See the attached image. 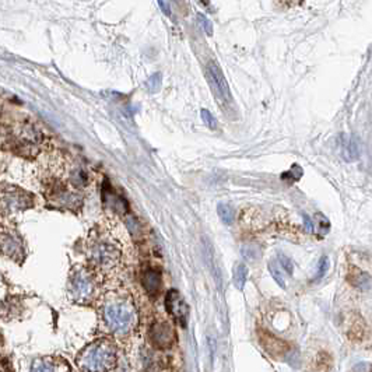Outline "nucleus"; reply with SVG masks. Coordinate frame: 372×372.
I'll return each mask as SVG.
<instances>
[{
    "instance_id": "8",
    "label": "nucleus",
    "mask_w": 372,
    "mask_h": 372,
    "mask_svg": "<svg viewBox=\"0 0 372 372\" xmlns=\"http://www.w3.org/2000/svg\"><path fill=\"white\" fill-rule=\"evenodd\" d=\"M165 308L168 311L169 315L172 316L181 326L186 325L188 312H189L188 305L176 290H169L165 295Z\"/></svg>"
},
{
    "instance_id": "4",
    "label": "nucleus",
    "mask_w": 372,
    "mask_h": 372,
    "mask_svg": "<svg viewBox=\"0 0 372 372\" xmlns=\"http://www.w3.org/2000/svg\"><path fill=\"white\" fill-rule=\"evenodd\" d=\"M34 206V196L27 190L11 185H0V213L14 214Z\"/></svg>"
},
{
    "instance_id": "7",
    "label": "nucleus",
    "mask_w": 372,
    "mask_h": 372,
    "mask_svg": "<svg viewBox=\"0 0 372 372\" xmlns=\"http://www.w3.org/2000/svg\"><path fill=\"white\" fill-rule=\"evenodd\" d=\"M207 76H209V81H210L213 90L216 92L218 98L224 102H231V92H230V87L225 80L224 74L221 69L218 67L217 63L210 62L207 64Z\"/></svg>"
},
{
    "instance_id": "23",
    "label": "nucleus",
    "mask_w": 372,
    "mask_h": 372,
    "mask_svg": "<svg viewBox=\"0 0 372 372\" xmlns=\"http://www.w3.org/2000/svg\"><path fill=\"white\" fill-rule=\"evenodd\" d=\"M158 6L162 8V11H164L165 14H171V13H169V3H167V1H158Z\"/></svg>"
},
{
    "instance_id": "6",
    "label": "nucleus",
    "mask_w": 372,
    "mask_h": 372,
    "mask_svg": "<svg viewBox=\"0 0 372 372\" xmlns=\"http://www.w3.org/2000/svg\"><path fill=\"white\" fill-rule=\"evenodd\" d=\"M0 253L13 260L24 258V242L13 227L0 228Z\"/></svg>"
},
{
    "instance_id": "22",
    "label": "nucleus",
    "mask_w": 372,
    "mask_h": 372,
    "mask_svg": "<svg viewBox=\"0 0 372 372\" xmlns=\"http://www.w3.org/2000/svg\"><path fill=\"white\" fill-rule=\"evenodd\" d=\"M304 223H305V228H307V231L314 232V224H312V221L309 220L308 216H304Z\"/></svg>"
},
{
    "instance_id": "11",
    "label": "nucleus",
    "mask_w": 372,
    "mask_h": 372,
    "mask_svg": "<svg viewBox=\"0 0 372 372\" xmlns=\"http://www.w3.org/2000/svg\"><path fill=\"white\" fill-rule=\"evenodd\" d=\"M246 279H248V267L244 263L235 265V269H234V283H235V287L238 288V290H242L244 286H245Z\"/></svg>"
},
{
    "instance_id": "16",
    "label": "nucleus",
    "mask_w": 372,
    "mask_h": 372,
    "mask_svg": "<svg viewBox=\"0 0 372 372\" xmlns=\"http://www.w3.org/2000/svg\"><path fill=\"white\" fill-rule=\"evenodd\" d=\"M31 372H57V368L52 361L36 360L35 363L32 364Z\"/></svg>"
},
{
    "instance_id": "3",
    "label": "nucleus",
    "mask_w": 372,
    "mask_h": 372,
    "mask_svg": "<svg viewBox=\"0 0 372 372\" xmlns=\"http://www.w3.org/2000/svg\"><path fill=\"white\" fill-rule=\"evenodd\" d=\"M116 363V349L109 340H98L80 356L78 364L87 372H108Z\"/></svg>"
},
{
    "instance_id": "14",
    "label": "nucleus",
    "mask_w": 372,
    "mask_h": 372,
    "mask_svg": "<svg viewBox=\"0 0 372 372\" xmlns=\"http://www.w3.org/2000/svg\"><path fill=\"white\" fill-rule=\"evenodd\" d=\"M260 246L255 245V244H248V245L242 246V256L244 259L248 260V262H256L259 259L260 256Z\"/></svg>"
},
{
    "instance_id": "20",
    "label": "nucleus",
    "mask_w": 372,
    "mask_h": 372,
    "mask_svg": "<svg viewBox=\"0 0 372 372\" xmlns=\"http://www.w3.org/2000/svg\"><path fill=\"white\" fill-rule=\"evenodd\" d=\"M147 85L148 90L157 91V90L160 88V85H161V77H160V74H154L153 77H150V80L147 81Z\"/></svg>"
},
{
    "instance_id": "9",
    "label": "nucleus",
    "mask_w": 372,
    "mask_h": 372,
    "mask_svg": "<svg viewBox=\"0 0 372 372\" xmlns=\"http://www.w3.org/2000/svg\"><path fill=\"white\" fill-rule=\"evenodd\" d=\"M151 340L161 349H168L174 342V330L168 323H155L150 332Z\"/></svg>"
},
{
    "instance_id": "12",
    "label": "nucleus",
    "mask_w": 372,
    "mask_h": 372,
    "mask_svg": "<svg viewBox=\"0 0 372 372\" xmlns=\"http://www.w3.org/2000/svg\"><path fill=\"white\" fill-rule=\"evenodd\" d=\"M269 270L273 276V279L276 280V283L280 286L281 288H286V272L283 270V267L279 265V262H270L269 263Z\"/></svg>"
},
{
    "instance_id": "18",
    "label": "nucleus",
    "mask_w": 372,
    "mask_h": 372,
    "mask_svg": "<svg viewBox=\"0 0 372 372\" xmlns=\"http://www.w3.org/2000/svg\"><path fill=\"white\" fill-rule=\"evenodd\" d=\"M200 116H202V120H203L207 126L211 127V129H214V127H216V119H214V116L211 115V112L209 111V109L203 108V109L200 111Z\"/></svg>"
},
{
    "instance_id": "19",
    "label": "nucleus",
    "mask_w": 372,
    "mask_h": 372,
    "mask_svg": "<svg viewBox=\"0 0 372 372\" xmlns=\"http://www.w3.org/2000/svg\"><path fill=\"white\" fill-rule=\"evenodd\" d=\"M329 259L326 258V256H323L321 262H319V270H318V273H316V279H321L322 276H325V273L329 270Z\"/></svg>"
},
{
    "instance_id": "2",
    "label": "nucleus",
    "mask_w": 372,
    "mask_h": 372,
    "mask_svg": "<svg viewBox=\"0 0 372 372\" xmlns=\"http://www.w3.org/2000/svg\"><path fill=\"white\" fill-rule=\"evenodd\" d=\"M106 326L116 335H126L137 323V312L134 305L125 298L106 302L102 309Z\"/></svg>"
},
{
    "instance_id": "13",
    "label": "nucleus",
    "mask_w": 372,
    "mask_h": 372,
    "mask_svg": "<svg viewBox=\"0 0 372 372\" xmlns=\"http://www.w3.org/2000/svg\"><path fill=\"white\" fill-rule=\"evenodd\" d=\"M343 157L347 161H354L358 158V144L353 139H347L344 141Z\"/></svg>"
},
{
    "instance_id": "21",
    "label": "nucleus",
    "mask_w": 372,
    "mask_h": 372,
    "mask_svg": "<svg viewBox=\"0 0 372 372\" xmlns=\"http://www.w3.org/2000/svg\"><path fill=\"white\" fill-rule=\"evenodd\" d=\"M279 260H280V263H279V265H280L281 267H284V269H283L284 272H288L290 274L293 273V263H291V260L288 259L287 256L281 255L280 258H279Z\"/></svg>"
},
{
    "instance_id": "17",
    "label": "nucleus",
    "mask_w": 372,
    "mask_h": 372,
    "mask_svg": "<svg viewBox=\"0 0 372 372\" xmlns=\"http://www.w3.org/2000/svg\"><path fill=\"white\" fill-rule=\"evenodd\" d=\"M197 21H199V25L202 27L204 32L207 34V35H211L213 34V25H211V21L202 13H199L197 14Z\"/></svg>"
},
{
    "instance_id": "15",
    "label": "nucleus",
    "mask_w": 372,
    "mask_h": 372,
    "mask_svg": "<svg viewBox=\"0 0 372 372\" xmlns=\"http://www.w3.org/2000/svg\"><path fill=\"white\" fill-rule=\"evenodd\" d=\"M217 213L224 224H232V221H234V210H232L231 206H228V204L225 203H220L217 206Z\"/></svg>"
},
{
    "instance_id": "1",
    "label": "nucleus",
    "mask_w": 372,
    "mask_h": 372,
    "mask_svg": "<svg viewBox=\"0 0 372 372\" xmlns=\"http://www.w3.org/2000/svg\"><path fill=\"white\" fill-rule=\"evenodd\" d=\"M126 241H122L119 234L111 230L92 232L88 241V262L91 267L102 273L118 272L125 259Z\"/></svg>"
},
{
    "instance_id": "5",
    "label": "nucleus",
    "mask_w": 372,
    "mask_h": 372,
    "mask_svg": "<svg viewBox=\"0 0 372 372\" xmlns=\"http://www.w3.org/2000/svg\"><path fill=\"white\" fill-rule=\"evenodd\" d=\"M69 293L76 302H87L94 294L92 274L83 267L73 270L69 280Z\"/></svg>"
},
{
    "instance_id": "10",
    "label": "nucleus",
    "mask_w": 372,
    "mask_h": 372,
    "mask_svg": "<svg viewBox=\"0 0 372 372\" xmlns=\"http://www.w3.org/2000/svg\"><path fill=\"white\" fill-rule=\"evenodd\" d=\"M141 284L150 295H155L161 288V272L148 267L141 274Z\"/></svg>"
}]
</instances>
